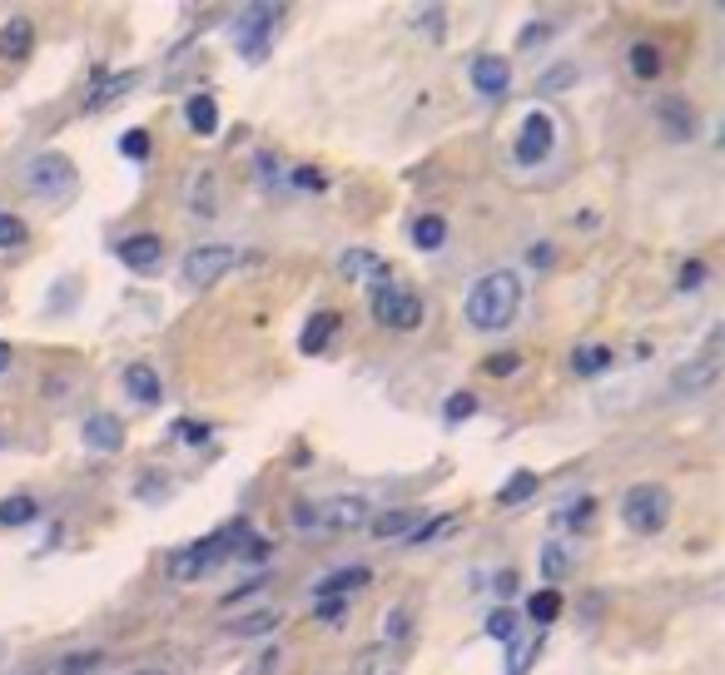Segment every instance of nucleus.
Returning a JSON list of instances; mask_svg holds the SVG:
<instances>
[{
  "instance_id": "79ce46f5",
  "label": "nucleus",
  "mask_w": 725,
  "mask_h": 675,
  "mask_svg": "<svg viewBox=\"0 0 725 675\" xmlns=\"http://www.w3.org/2000/svg\"><path fill=\"white\" fill-rule=\"evenodd\" d=\"M95 666H100V651H80V656H70L60 671H65V675H85V671H95Z\"/></svg>"
},
{
  "instance_id": "cd10ccee",
  "label": "nucleus",
  "mask_w": 725,
  "mask_h": 675,
  "mask_svg": "<svg viewBox=\"0 0 725 675\" xmlns=\"http://www.w3.org/2000/svg\"><path fill=\"white\" fill-rule=\"evenodd\" d=\"M442 239H447V219H442V214H423V219L413 224V244H418V249H442Z\"/></svg>"
},
{
  "instance_id": "6e6552de",
  "label": "nucleus",
  "mask_w": 725,
  "mask_h": 675,
  "mask_svg": "<svg viewBox=\"0 0 725 675\" xmlns=\"http://www.w3.org/2000/svg\"><path fill=\"white\" fill-rule=\"evenodd\" d=\"M552 144H557L552 120H547L542 110H532V115L522 120V135H517V164H542V159L552 154Z\"/></svg>"
},
{
  "instance_id": "5fc2aeb1",
  "label": "nucleus",
  "mask_w": 725,
  "mask_h": 675,
  "mask_svg": "<svg viewBox=\"0 0 725 675\" xmlns=\"http://www.w3.org/2000/svg\"><path fill=\"white\" fill-rule=\"evenodd\" d=\"M10 368V343H0V373Z\"/></svg>"
},
{
  "instance_id": "49530a36",
  "label": "nucleus",
  "mask_w": 725,
  "mask_h": 675,
  "mask_svg": "<svg viewBox=\"0 0 725 675\" xmlns=\"http://www.w3.org/2000/svg\"><path fill=\"white\" fill-rule=\"evenodd\" d=\"M403 631H408V611H403V606H398V611H388V636H393V641H398V636H403Z\"/></svg>"
},
{
  "instance_id": "a878e982",
  "label": "nucleus",
  "mask_w": 725,
  "mask_h": 675,
  "mask_svg": "<svg viewBox=\"0 0 725 675\" xmlns=\"http://www.w3.org/2000/svg\"><path fill=\"white\" fill-rule=\"evenodd\" d=\"M413 512H383V517H373L368 527H373V537H383V541H393V537H413Z\"/></svg>"
},
{
  "instance_id": "de8ad7c7",
  "label": "nucleus",
  "mask_w": 725,
  "mask_h": 675,
  "mask_svg": "<svg viewBox=\"0 0 725 675\" xmlns=\"http://www.w3.org/2000/svg\"><path fill=\"white\" fill-rule=\"evenodd\" d=\"M492 586H497V596H517V571H502Z\"/></svg>"
},
{
  "instance_id": "9d476101",
  "label": "nucleus",
  "mask_w": 725,
  "mask_h": 675,
  "mask_svg": "<svg viewBox=\"0 0 725 675\" xmlns=\"http://www.w3.org/2000/svg\"><path fill=\"white\" fill-rule=\"evenodd\" d=\"M472 85H477L487 100H497V95H507V85H512V65H507L502 55H477V60H472Z\"/></svg>"
},
{
  "instance_id": "8fccbe9b",
  "label": "nucleus",
  "mask_w": 725,
  "mask_h": 675,
  "mask_svg": "<svg viewBox=\"0 0 725 675\" xmlns=\"http://www.w3.org/2000/svg\"><path fill=\"white\" fill-rule=\"evenodd\" d=\"M423 30H428V35H442V10H428V15H423Z\"/></svg>"
},
{
  "instance_id": "4be33fe9",
  "label": "nucleus",
  "mask_w": 725,
  "mask_h": 675,
  "mask_svg": "<svg viewBox=\"0 0 725 675\" xmlns=\"http://www.w3.org/2000/svg\"><path fill=\"white\" fill-rule=\"evenodd\" d=\"M572 368H577L581 378L606 373V368H611V348H606V343H581L577 353H572Z\"/></svg>"
},
{
  "instance_id": "603ef678",
  "label": "nucleus",
  "mask_w": 725,
  "mask_h": 675,
  "mask_svg": "<svg viewBox=\"0 0 725 675\" xmlns=\"http://www.w3.org/2000/svg\"><path fill=\"white\" fill-rule=\"evenodd\" d=\"M532 259H537V269H547V264H552V249H547V244H537V249H532Z\"/></svg>"
},
{
  "instance_id": "393cba45",
  "label": "nucleus",
  "mask_w": 725,
  "mask_h": 675,
  "mask_svg": "<svg viewBox=\"0 0 725 675\" xmlns=\"http://www.w3.org/2000/svg\"><path fill=\"white\" fill-rule=\"evenodd\" d=\"M527 616H532L537 626H552V621L562 616V591H557V586H547V591H537V596L527 601Z\"/></svg>"
},
{
  "instance_id": "6e6d98bb",
  "label": "nucleus",
  "mask_w": 725,
  "mask_h": 675,
  "mask_svg": "<svg viewBox=\"0 0 725 675\" xmlns=\"http://www.w3.org/2000/svg\"><path fill=\"white\" fill-rule=\"evenodd\" d=\"M149 675H159V671H149Z\"/></svg>"
},
{
  "instance_id": "b1692460",
  "label": "nucleus",
  "mask_w": 725,
  "mask_h": 675,
  "mask_svg": "<svg viewBox=\"0 0 725 675\" xmlns=\"http://www.w3.org/2000/svg\"><path fill=\"white\" fill-rule=\"evenodd\" d=\"M626 60H631V75H636V80H656V75H661V50L646 45V40H636Z\"/></svg>"
},
{
  "instance_id": "412c9836",
  "label": "nucleus",
  "mask_w": 725,
  "mask_h": 675,
  "mask_svg": "<svg viewBox=\"0 0 725 675\" xmlns=\"http://www.w3.org/2000/svg\"><path fill=\"white\" fill-rule=\"evenodd\" d=\"M343 273H348V278H373V283L383 288V278H388V264H383L378 254H363V249H348V254H343Z\"/></svg>"
},
{
  "instance_id": "f03ea898",
  "label": "nucleus",
  "mask_w": 725,
  "mask_h": 675,
  "mask_svg": "<svg viewBox=\"0 0 725 675\" xmlns=\"http://www.w3.org/2000/svg\"><path fill=\"white\" fill-rule=\"evenodd\" d=\"M75 184H80V174H75V164H70L60 149H45V154H35V159L25 164V189H30L40 204H65V199L75 194Z\"/></svg>"
},
{
  "instance_id": "4468645a",
  "label": "nucleus",
  "mask_w": 725,
  "mask_h": 675,
  "mask_svg": "<svg viewBox=\"0 0 725 675\" xmlns=\"http://www.w3.org/2000/svg\"><path fill=\"white\" fill-rule=\"evenodd\" d=\"M30 45H35V25H30L25 15H10V20L0 25V55L15 65V60L30 55Z\"/></svg>"
},
{
  "instance_id": "5701e85b",
  "label": "nucleus",
  "mask_w": 725,
  "mask_h": 675,
  "mask_svg": "<svg viewBox=\"0 0 725 675\" xmlns=\"http://www.w3.org/2000/svg\"><path fill=\"white\" fill-rule=\"evenodd\" d=\"M532 492H537V472H527V467H522V472H512V477L502 482L497 502H502V507H522V502H527Z\"/></svg>"
},
{
  "instance_id": "ddd939ff",
  "label": "nucleus",
  "mask_w": 725,
  "mask_h": 675,
  "mask_svg": "<svg viewBox=\"0 0 725 675\" xmlns=\"http://www.w3.org/2000/svg\"><path fill=\"white\" fill-rule=\"evenodd\" d=\"M656 120L666 125V135H671V139H691V135H696V110H691L686 100H676V95L656 100Z\"/></svg>"
},
{
  "instance_id": "4c0bfd02",
  "label": "nucleus",
  "mask_w": 725,
  "mask_h": 675,
  "mask_svg": "<svg viewBox=\"0 0 725 675\" xmlns=\"http://www.w3.org/2000/svg\"><path fill=\"white\" fill-rule=\"evenodd\" d=\"M120 154H125V159H149V130L120 135Z\"/></svg>"
},
{
  "instance_id": "72a5a7b5",
  "label": "nucleus",
  "mask_w": 725,
  "mask_h": 675,
  "mask_svg": "<svg viewBox=\"0 0 725 675\" xmlns=\"http://www.w3.org/2000/svg\"><path fill=\"white\" fill-rule=\"evenodd\" d=\"M472 412H477V398H472V393H452V398L442 403V417H447V422H467Z\"/></svg>"
},
{
  "instance_id": "09e8293b",
  "label": "nucleus",
  "mask_w": 725,
  "mask_h": 675,
  "mask_svg": "<svg viewBox=\"0 0 725 675\" xmlns=\"http://www.w3.org/2000/svg\"><path fill=\"white\" fill-rule=\"evenodd\" d=\"M179 432H184V442H204V437H209L204 422H189V427H179Z\"/></svg>"
},
{
  "instance_id": "6ab92c4d",
  "label": "nucleus",
  "mask_w": 725,
  "mask_h": 675,
  "mask_svg": "<svg viewBox=\"0 0 725 675\" xmlns=\"http://www.w3.org/2000/svg\"><path fill=\"white\" fill-rule=\"evenodd\" d=\"M184 120H189V130L199 139H209L214 130H219V105L209 100V95H194L189 105H184Z\"/></svg>"
},
{
  "instance_id": "c85d7f7f",
  "label": "nucleus",
  "mask_w": 725,
  "mask_h": 675,
  "mask_svg": "<svg viewBox=\"0 0 725 675\" xmlns=\"http://www.w3.org/2000/svg\"><path fill=\"white\" fill-rule=\"evenodd\" d=\"M487 636H492V641H512V636H517V611L497 606V611L487 616Z\"/></svg>"
},
{
  "instance_id": "20e7f679",
  "label": "nucleus",
  "mask_w": 725,
  "mask_h": 675,
  "mask_svg": "<svg viewBox=\"0 0 725 675\" xmlns=\"http://www.w3.org/2000/svg\"><path fill=\"white\" fill-rule=\"evenodd\" d=\"M373 522L368 497H328V502H303L293 512V527H323V532H358Z\"/></svg>"
},
{
  "instance_id": "f8f14e48",
  "label": "nucleus",
  "mask_w": 725,
  "mask_h": 675,
  "mask_svg": "<svg viewBox=\"0 0 725 675\" xmlns=\"http://www.w3.org/2000/svg\"><path fill=\"white\" fill-rule=\"evenodd\" d=\"M135 85H140L135 70H130V75H105V70H95V85L85 90V110H110V100L125 95V90H135Z\"/></svg>"
},
{
  "instance_id": "a19ab883",
  "label": "nucleus",
  "mask_w": 725,
  "mask_h": 675,
  "mask_svg": "<svg viewBox=\"0 0 725 675\" xmlns=\"http://www.w3.org/2000/svg\"><path fill=\"white\" fill-rule=\"evenodd\" d=\"M259 174L269 179V189H284V184H289V169H279L274 154H259Z\"/></svg>"
},
{
  "instance_id": "864d4df0",
  "label": "nucleus",
  "mask_w": 725,
  "mask_h": 675,
  "mask_svg": "<svg viewBox=\"0 0 725 675\" xmlns=\"http://www.w3.org/2000/svg\"><path fill=\"white\" fill-rule=\"evenodd\" d=\"M259 586H264V581H249V586H239V591H229V606H234V601H244V596H249V591H259Z\"/></svg>"
},
{
  "instance_id": "e433bc0d",
  "label": "nucleus",
  "mask_w": 725,
  "mask_h": 675,
  "mask_svg": "<svg viewBox=\"0 0 725 675\" xmlns=\"http://www.w3.org/2000/svg\"><path fill=\"white\" fill-rule=\"evenodd\" d=\"M313 621H323V626H338V621H343V596H318V606H313Z\"/></svg>"
},
{
  "instance_id": "c03bdc74",
  "label": "nucleus",
  "mask_w": 725,
  "mask_h": 675,
  "mask_svg": "<svg viewBox=\"0 0 725 675\" xmlns=\"http://www.w3.org/2000/svg\"><path fill=\"white\" fill-rule=\"evenodd\" d=\"M517 363H522L517 353H502V358H492V363H487V373H497V378H507V373H517Z\"/></svg>"
},
{
  "instance_id": "7ed1b4c3",
  "label": "nucleus",
  "mask_w": 725,
  "mask_h": 675,
  "mask_svg": "<svg viewBox=\"0 0 725 675\" xmlns=\"http://www.w3.org/2000/svg\"><path fill=\"white\" fill-rule=\"evenodd\" d=\"M621 522H626L636 537L666 532V522H671V492H666L661 482H636V487L621 497Z\"/></svg>"
},
{
  "instance_id": "473e14b6",
  "label": "nucleus",
  "mask_w": 725,
  "mask_h": 675,
  "mask_svg": "<svg viewBox=\"0 0 725 675\" xmlns=\"http://www.w3.org/2000/svg\"><path fill=\"white\" fill-rule=\"evenodd\" d=\"M189 204H194V214H214V179H209V174H194Z\"/></svg>"
},
{
  "instance_id": "f704fd0d",
  "label": "nucleus",
  "mask_w": 725,
  "mask_h": 675,
  "mask_svg": "<svg viewBox=\"0 0 725 675\" xmlns=\"http://www.w3.org/2000/svg\"><path fill=\"white\" fill-rule=\"evenodd\" d=\"M572 85H577V65H557L537 80V90H572Z\"/></svg>"
},
{
  "instance_id": "2f4dec72",
  "label": "nucleus",
  "mask_w": 725,
  "mask_h": 675,
  "mask_svg": "<svg viewBox=\"0 0 725 675\" xmlns=\"http://www.w3.org/2000/svg\"><path fill=\"white\" fill-rule=\"evenodd\" d=\"M25 239H30L25 219H15V214H0V249H20Z\"/></svg>"
},
{
  "instance_id": "aec40b11",
  "label": "nucleus",
  "mask_w": 725,
  "mask_h": 675,
  "mask_svg": "<svg viewBox=\"0 0 725 675\" xmlns=\"http://www.w3.org/2000/svg\"><path fill=\"white\" fill-rule=\"evenodd\" d=\"M368 581H373V571H368V566H343V571L323 576L313 591H318V596H343V591H353V586H368Z\"/></svg>"
},
{
  "instance_id": "37998d69",
  "label": "nucleus",
  "mask_w": 725,
  "mask_h": 675,
  "mask_svg": "<svg viewBox=\"0 0 725 675\" xmlns=\"http://www.w3.org/2000/svg\"><path fill=\"white\" fill-rule=\"evenodd\" d=\"M676 283H681V288H701V283H706V264H701V259H686V269H681Z\"/></svg>"
},
{
  "instance_id": "0eeeda50",
  "label": "nucleus",
  "mask_w": 725,
  "mask_h": 675,
  "mask_svg": "<svg viewBox=\"0 0 725 675\" xmlns=\"http://www.w3.org/2000/svg\"><path fill=\"white\" fill-rule=\"evenodd\" d=\"M234 264H239V254H234L229 244H199V249H189V259H184V283H189V288H209V283H219Z\"/></svg>"
},
{
  "instance_id": "58836bf2",
  "label": "nucleus",
  "mask_w": 725,
  "mask_h": 675,
  "mask_svg": "<svg viewBox=\"0 0 725 675\" xmlns=\"http://www.w3.org/2000/svg\"><path fill=\"white\" fill-rule=\"evenodd\" d=\"M442 532H452V517H433V522H423V527L413 532V541H408V546H428V541H437Z\"/></svg>"
},
{
  "instance_id": "ea45409f",
  "label": "nucleus",
  "mask_w": 725,
  "mask_h": 675,
  "mask_svg": "<svg viewBox=\"0 0 725 675\" xmlns=\"http://www.w3.org/2000/svg\"><path fill=\"white\" fill-rule=\"evenodd\" d=\"M547 35H552V20H532V25L517 35V45H522V50H532V45H542Z\"/></svg>"
},
{
  "instance_id": "bb28decb",
  "label": "nucleus",
  "mask_w": 725,
  "mask_h": 675,
  "mask_svg": "<svg viewBox=\"0 0 725 675\" xmlns=\"http://www.w3.org/2000/svg\"><path fill=\"white\" fill-rule=\"evenodd\" d=\"M40 517V502L35 497H10V502H0V527H25V522H35Z\"/></svg>"
},
{
  "instance_id": "1a4fd4ad",
  "label": "nucleus",
  "mask_w": 725,
  "mask_h": 675,
  "mask_svg": "<svg viewBox=\"0 0 725 675\" xmlns=\"http://www.w3.org/2000/svg\"><path fill=\"white\" fill-rule=\"evenodd\" d=\"M80 437H85L90 452H120V442H125V422H120L115 412H90L85 427H80Z\"/></svg>"
},
{
  "instance_id": "c756f323",
  "label": "nucleus",
  "mask_w": 725,
  "mask_h": 675,
  "mask_svg": "<svg viewBox=\"0 0 725 675\" xmlns=\"http://www.w3.org/2000/svg\"><path fill=\"white\" fill-rule=\"evenodd\" d=\"M289 184H293V189H303V194H323V189H328V179H323L313 164H298V169H289Z\"/></svg>"
},
{
  "instance_id": "a211bd4d",
  "label": "nucleus",
  "mask_w": 725,
  "mask_h": 675,
  "mask_svg": "<svg viewBox=\"0 0 725 675\" xmlns=\"http://www.w3.org/2000/svg\"><path fill=\"white\" fill-rule=\"evenodd\" d=\"M333 328H338V318L333 313H313L308 323H303V333H298V348L313 358V353H323L328 348V338H333Z\"/></svg>"
},
{
  "instance_id": "423d86ee",
  "label": "nucleus",
  "mask_w": 725,
  "mask_h": 675,
  "mask_svg": "<svg viewBox=\"0 0 725 675\" xmlns=\"http://www.w3.org/2000/svg\"><path fill=\"white\" fill-rule=\"evenodd\" d=\"M373 318L383 323V328H393V333H413L418 323H423V303L413 298V293H403V288H373Z\"/></svg>"
},
{
  "instance_id": "dca6fc26",
  "label": "nucleus",
  "mask_w": 725,
  "mask_h": 675,
  "mask_svg": "<svg viewBox=\"0 0 725 675\" xmlns=\"http://www.w3.org/2000/svg\"><path fill=\"white\" fill-rule=\"evenodd\" d=\"M204 571H209L204 541H189V546H179V551L169 556V581H199Z\"/></svg>"
},
{
  "instance_id": "f257e3e1",
  "label": "nucleus",
  "mask_w": 725,
  "mask_h": 675,
  "mask_svg": "<svg viewBox=\"0 0 725 675\" xmlns=\"http://www.w3.org/2000/svg\"><path fill=\"white\" fill-rule=\"evenodd\" d=\"M467 323L472 328H482V333H502L512 318H517V308H522V283H517V273L497 269V273H482L472 288H467Z\"/></svg>"
},
{
  "instance_id": "f3484780",
  "label": "nucleus",
  "mask_w": 725,
  "mask_h": 675,
  "mask_svg": "<svg viewBox=\"0 0 725 675\" xmlns=\"http://www.w3.org/2000/svg\"><path fill=\"white\" fill-rule=\"evenodd\" d=\"M125 393H130V403H140V407H154L159 403V373L149 368V363H130L125 368Z\"/></svg>"
},
{
  "instance_id": "c9c22d12",
  "label": "nucleus",
  "mask_w": 725,
  "mask_h": 675,
  "mask_svg": "<svg viewBox=\"0 0 725 675\" xmlns=\"http://www.w3.org/2000/svg\"><path fill=\"white\" fill-rule=\"evenodd\" d=\"M542 571H547V581H562V571H567V551H562V541H552V546L542 551Z\"/></svg>"
},
{
  "instance_id": "a18cd8bd",
  "label": "nucleus",
  "mask_w": 725,
  "mask_h": 675,
  "mask_svg": "<svg viewBox=\"0 0 725 675\" xmlns=\"http://www.w3.org/2000/svg\"><path fill=\"white\" fill-rule=\"evenodd\" d=\"M239 556H244V561H249V556H254V561H264V556H269V541L249 537V541H244V546H239Z\"/></svg>"
},
{
  "instance_id": "9b49d317",
  "label": "nucleus",
  "mask_w": 725,
  "mask_h": 675,
  "mask_svg": "<svg viewBox=\"0 0 725 675\" xmlns=\"http://www.w3.org/2000/svg\"><path fill=\"white\" fill-rule=\"evenodd\" d=\"M716 378H721V358H716V353H706V358H696V363L676 368V373H671V388H676V393H706Z\"/></svg>"
},
{
  "instance_id": "7c9ffc66",
  "label": "nucleus",
  "mask_w": 725,
  "mask_h": 675,
  "mask_svg": "<svg viewBox=\"0 0 725 675\" xmlns=\"http://www.w3.org/2000/svg\"><path fill=\"white\" fill-rule=\"evenodd\" d=\"M274 626H279V616H274V611H254V616L234 621V631H239V636H269Z\"/></svg>"
},
{
  "instance_id": "2eb2a0df",
  "label": "nucleus",
  "mask_w": 725,
  "mask_h": 675,
  "mask_svg": "<svg viewBox=\"0 0 725 675\" xmlns=\"http://www.w3.org/2000/svg\"><path fill=\"white\" fill-rule=\"evenodd\" d=\"M120 259H125V269H135V273H154V269H159V259H164V244H159L154 234H140V239H125V244H120Z\"/></svg>"
},
{
  "instance_id": "39448f33",
  "label": "nucleus",
  "mask_w": 725,
  "mask_h": 675,
  "mask_svg": "<svg viewBox=\"0 0 725 675\" xmlns=\"http://www.w3.org/2000/svg\"><path fill=\"white\" fill-rule=\"evenodd\" d=\"M279 25H284V5H249L239 20H234V45L244 60H264L279 40Z\"/></svg>"
},
{
  "instance_id": "3c124183",
  "label": "nucleus",
  "mask_w": 725,
  "mask_h": 675,
  "mask_svg": "<svg viewBox=\"0 0 725 675\" xmlns=\"http://www.w3.org/2000/svg\"><path fill=\"white\" fill-rule=\"evenodd\" d=\"M159 492H164V482H159V477H145V482H140V497H159Z\"/></svg>"
}]
</instances>
